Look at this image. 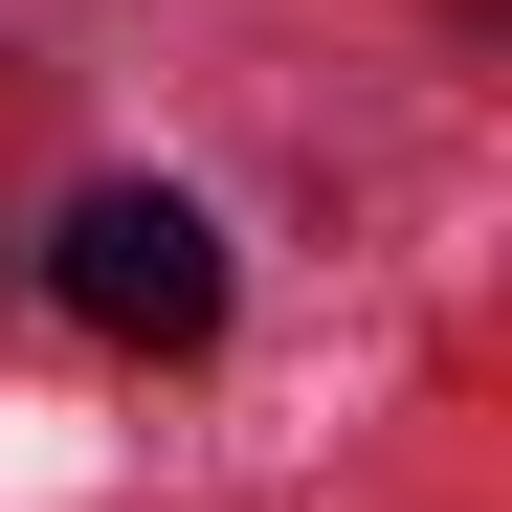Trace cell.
Instances as JSON below:
<instances>
[{"mask_svg": "<svg viewBox=\"0 0 512 512\" xmlns=\"http://www.w3.org/2000/svg\"><path fill=\"white\" fill-rule=\"evenodd\" d=\"M45 290L90 312L112 357H201V334H223V223H201L179 179H90L67 245H45Z\"/></svg>", "mask_w": 512, "mask_h": 512, "instance_id": "6da1fadb", "label": "cell"}]
</instances>
